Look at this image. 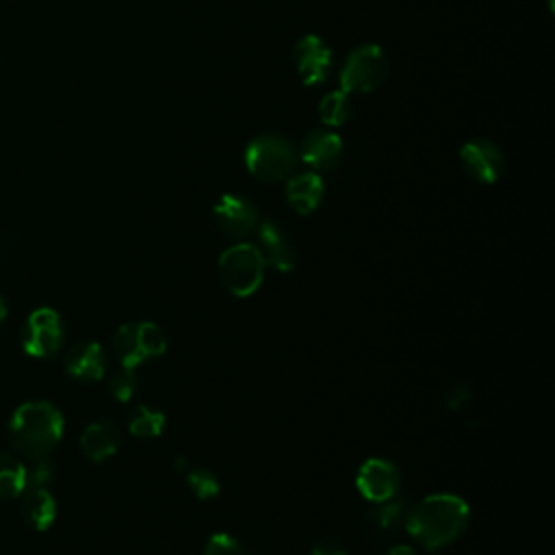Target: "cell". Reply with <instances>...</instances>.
Returning a JSON list of instances; mask_svg holds the SVG:
<instances>
[{"label": "cell", "mask_w": 555, "mask_h": 555, "mask_svg": "<svg viewBox=\"0 0 555 555\" xmlns=\"http://www.w3.org/2000/svg\"><path fill=\"white\" fill-rule=\"evenodd\" d=\"M468 518L470 507L462 496L438 492L405 509L403 527L421 546L438 551L464 533Z\"/></svg>", "instance_id": "cell-1"}, {"label": "cell", "mask_w": 555, "mask_h": 555, "mask_svg": "<svg viewBox=\"0 0 555 555\" xmlns=\"http://www.w3.org/2000/svg\"><path fill=\"white\" fill-rule=\"evenodd\" d=\"M63 436V414L48 401H26L9 418L11 444L26 457H46Z\"/></svg>", "instance_id": "cell-2"}, {"label": "cell", "mask_w": 555, "mask_h": 555, "mask_svg": "<svg viewBox=\"0 0 555 555\" xmlns=\"http://www.w3.org/2000/svg\"><path fill=\"white\" fill-rule=\"evenodd\" d=\"M297 165V150L284 134L264 132L249 141L245 147L247 171L267 184L288 180Z\"/></svg>", "instance_id": "cell-3"}, {"label": "cell", "mask_w": 555, "mask_h": 555, "mask_svg": "<svg viewBox=\"0 0 555 555\" xmlns=\"http://www.w3.org/2000/svg\"><path fill=\"white\" fill-rule=\"evenodd\" d=\"M264 267L256 245L236 243L219 256V280L230 295L249 297L262 284Z\"/></svg>", "instance_id": "cell-4"}, {"label": "cell", "mask_w": 555, "mask_h": 555, "mask_svg": "<svg viewBox=\"0 0 555 555\" xmlns=\"http://www.w3.org/2000/svg\"><path fill=\"white\" fill-rule=\"evenodd\" d=\"M165 332L150 321L124 323L113 334V353L126 369H134L152 358H158L165 353Z\"/></svg>", "instance_id": "cell-5"}, {"label": "cell", "mask_w": 555, "mask_h": 555, "mask_svg": "<svg viewBox=\"0 0 555 555\" xmlns=\"http://www.w3.org/2000/svg\"><path fill=\"white\" fill-rule=\"evenodd\" d=\"M388 76V59L375 43H362L351 50L340 69V89L345 93H369Z\"/></svg>", "instance_id": "cell-6"}, {"label": "cell", "mask_w": 555, "mask_h": 555, "mask_svg": "<svg viewBox=\"0 0 555 555\" xmlns=\"http://www.w3.org/2000/svg\"><path fill=\"white\" fill-rule=\"evenodd\" d=\"M22 349L33 358H48L63 343V321L52 308H37L22 327Z\"/></svg>", "instance_id": "cell-7"}, {"label": "cell", "mask_w": 555, "mask_h": 555, "mask_svg": "<svg viewBox=\"0 0 555 555\" xmlns=\"http://www.w3.org/2000/svg\"><path fill=\"white\" fill-rule=\"evenodd\" d=\"M460 165L468 178L481 184H492L499 180L505 167L503 152L496 143L488 139H473L460 150Z\"/></svg>", "instance_id": "cell-8"}, {"label": "cell", "mask_w": 555, "mask_h": 555, "mask_svg": "<svg viewBox=\"0 0 555 555\" xmlns=\"http://www.w3.org/2000/svg\"><path fill=\"white\" fill-rule=\"evenodd\" d=\"M399 468L384 457H369L356 473L358 492L373 503L388 501L399 490Z\"/></svg>", "instance_id": "cell-9"}, {"label": "cell", "mask_w": 555, "mask_h": 555, "mask_svg": "<svg viewBox=\"0 0 555 555\" xmlns=\"http://www.w3.org/2000/svg\"><path fill=\"white\" fill-rule=\"evenodd\" d=\"M212 219L217 228L234 241L249 236L260 223L256 206L241 195H223L212 208Z\"/></svg>", "instance_id": "cell-10"}, {"label": "cell", "mask_w": 555, "mask_h": 555, "mask_svg": "<svg viewBox=\"0 0 555 555\" xmlns=\"http://www.w3.org/2000/svg\"><path fill=\"white\" fill-rule=\"evenodd\" d=\"M293 61L304 85H321L325 82L332 67V50L321 37L306 35L297 41L293 50Z\"/></svg>", "instance_id": "cell-11"}, {"label": "cell", "mask_w": 555, "mask_h": 555, "mask_svg": "<svg viewBox=\"0 0 555 555\" xmlns=\"http://www.w3.org/2000/svg\"><path fill=\"white\" fill-rule=\"evenodd\" d=\"M256 230H258V251H260L264 264H269L271 269L282 271V273L293 271L297 264V254H295L286 232L271 219L260 221Z\"/></svg>", "instance_id": "cell-12"}, {"label": "cell", "mask_w": 555, "mask_h": 555, "mask_svg": "<svg viewBox=\"0 0 555 555\" xmlns=\"http://www.w3.org/2000/svg\"><path fill=\"white\" fill-rule=\"evenodd\" d=\"M69 377L78 382H98L106 373V353L95 340H80L69 347L63 358Z\"/></svg>", "instance_id": "cell-13"}, {"label": "cell", "mask_w": 555, "mask_h": 555, "mask_svg": "<svg viewBox=\"0 0 555 555\" xmlns=\"http://www.w3.org/2000/svg\"><path fill=\"white\" fill-rule=\"evenodd\" d=\"M299 156L317 171L334 169L343 158V141L336 132L312 130L304 137L299 145Z\"/></svg>", "instance_id": "cell-14"}, {"label": "cell", "mask_w": 555, "mask_h": 555, "mask_svg": "<svg viewBox=\"0 0 555 555\" xmlns=\"http://www.w3.org/2000/svg\"><path fill=\"white\" fill-rule=\"evenodd\" d=\"M121 444V431L115 421L102 418L89 423L80 434V449L91 462H104L115 455Z\"/></svg>", "instance_id": "cell-15"}, {"label": "cell", "mask_w": 555, "mask_h": 555, "mask_svg": "<svg viewBox=\"0 0 555 555\" xmlns=\"http://www.w3.org/2000/svg\"><path fill=\"white\" fill-rule=\"evenodd\" d=\"M323 199V180L314 171H304L286 180V202L299 215H310Z\"/></svg>", "instance_id": "cell-16"}, {"label": "cell", "mask_w": 555, "mask_h": 555, "mask_svg": "<svg viewBox=\"0 0 555 555\" xmlns=\"http://www.w3.org/2000/svg\"><path fill=\"white\" fill-rule=\"evenodd\" d=\"M22 516L37 531L50 529L56 518V503L48 488H26L22 499Z\"/></svg>", "instance_id": "cell-17"}, {"label": "cell", "mask_w": 555, "mask_h": 555, "mask_svg": "<svg viewBox=\"0 0 555 555\" xmlns=\"http://www.w3.org/2000/svg\"><path fill=\"white\" fill-rule=\"evenodd\" d=\"M128 431L139 438H158L167 425V418L160 410H154L150 405H137L128 412L126 418Z\"/></svg>", "instance_id": "cell-18"}, {"label": "cell", "mask_w": 555, "mask_h": 555, "mask_svg": "<svg viewBox=\"0 0 555 555\" xmlns=\"http://www.w3.org/2000/svg\"><path fill=\"white\" fill-rule=\"evenodd\" d=\"M403 518H405V501L395 499V496L377 503V507H373L369 512L371 527L382 535L395 533L403 525Z\"/></svg>", "instance_id": "cell-19"}, {"label": "cell", "mask_w": 555, "mask_h": 555, "mask_svg": "<svg viewBox=\"0 0 555 555\" xmlns=\"http://www.w3.org/2000/svg\"><path fill=\"white\" fill-rule=\"evenodd\" d=\"M26 490V466L0 451V499L17 496Z\"/></svg>", "instance_id": "cell-20"}, {"label": "cell", "mask_w": 555, "mask_h": 555, "mask_svg": "<svg viewBox=\"0 0 555 555\" xmlns=\"http://www.w3.org/2000/svg\"><path fill=\"white\" fill-rule=\"evenodd\" d=\"M351 115V98L343 89L330 91L319 102V117L325 126H343Z\"/></svg>", "instance_id": "cell-21"}, {"label": "cell", "mask_w": 555, "mask_h": 555, "mask_svg": "<svg viewBox=\"0 0 555 555\" xmlns=\"http://www.w3.org/2000/svg\"><path fill=\"white\" fill-rule=\"evenodd\" d=\"M186 488L202 501H208V499H215L221 490V483L217 479V475L208 468H202V466H195V468H186Z\"/></svg>", "instance_id": "cell-22"}, {"label": "cell", "mask_w": 555, "mask_h": 555, "mask_svg": "<svg viewBox=\"0 0 555 555\" xmlns=\"http://www.w3.org/2000/svg\"><path fill=\"white\" fill-rule=\"evenodd\" d=\"M137 390V375L132 373V369H119L108 377V392L113 395V399L117 401H130L132 395Z\"/></svg>", "instance_id": "cell-23"}, {"label": "cell", "mask_w": 555, "mask_h": 555, "mask_svg": "<svg viewBox=\"0 0 555 555\" xmlns=\"http://www.w3.org/2000/svg\"><path fill=\"white\" fill-rule=\"evenodd\" d=\"M202 555H245V551L232 533L217 531L206 540Z\"/></svg>", "instance_id": "cell-24"}, {"label": "cell", "mask_w": 555, "mask_h": 555, "mask_svg": "<svg viewBox=\"0 0 555 555\" xmlns=\"http://www.w3.org/2000/svg\"><path fill=\"white\" fill-rule=\"evenodd\" d=\"M52 466L50 462L41 460L33 466V468H26V488H46L50 481H52Z\"/></svg>", "instance_id": "cell-25"}, {"label": "cell", "mask_w": 555, "mask_h": 555, "mask_svg": "<svg viewBox=\"0 0 555 555\" xmlns=\"http://www.w3.org/2000/svg\"><path fill=\"white\" fill-rule=\"evenodd\" d=\"M470 401V388L466 384H453L449 390H447V397H444V403L449 410H462L466 403Z\"/></svg>", "instance_id": "cell-26"}, {"label": "cell", "mask_w": 555, "mask_h": 555, "mask_svg": "<svg viewBox=\"0 0 555 555\" xmlns=\"http://www.w3.org/2000/svg\"><path fill=\"white\" fill-rule=\"evenodd\" d=\"M310 555H349V553H347V548H345V544H343L340 540L327 535V538H321V540L312 546Z\"/></svg>", "instance_id": "cell-27"}, {"label": "cell", "mask_w": 555, "mask_h": 555, "mask_svg": "<svg viewBox=\"0 0 555 555\" xmlns=\"http://www.w3.org/2000/svg\"><path fill=\"white\" fill-rule=\"evenodd\" d=\"M384 555H416V551L408 544H397V546H390Z\"/></svg>", "instance_id": "cell-28"}, {"label": "cell", "mask_w": 555, "mask_h": 555, "mask_svg": "<svg viewBox=\"0 0 555 555\" xmlns=\"http://www.w3.org/2000/svg\"><path fill=\"white\" fill-rule=\"evenodd\" d=\"M4 317H7V304H4V299L0 297V323L4 321Z\"/></svg>", "instance_id": "cell-29"}, {"label": "cell", "mask_w": 555, "mask_h": 555, "mask_svg": "<svg viewBox=\"0 0 555 555\" xmlns=\"http://www.w3.org/2000/svg\"><path fill=\"white\" fill-rule=\"evenodd\" d=\"M173 466L178 468V470H182V468H186V462H184V457H176V462H173Z\"/></svg>", "instance_id": "cell-30"}]
</instances>
